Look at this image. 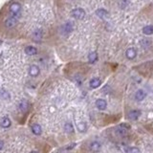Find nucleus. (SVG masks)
Listing matches in <instances>:
<instances>
[{
  "label": "nucleus",
  "mask_w": 153,
  "mask_h": 153,
  "mask_svg": "<svg viewBox=\"0 0 153 153\" xmlns=\"http://www.w3.org/2000/svg\"><path fill=\"white\" fill-rule=\"evenodd\" d=\"M71 15L72 17L80 20V19H83L84 16H85V11L82 9V8H76V9L71 11Z\"/></svg>",
  "instance_id": "1"
},
{
  "label": "nucleus",
  "mask_w": 153,
  "mask_h": 153,
  "mask_svg": "<svg viewBox=\"0 0 153 153\" xmlns=\"http://www.w3.org/2000/svg\"><path fill=\"white\" fill-rule=\"evenodd\" d=\"M37 53V50L34 46H27L25 48V54L28 56H34Z\"/></svg>",
  "instance_id": "14"
},
{
  "label": "nucleus",
  "mask_w": 153,
  "mask_h": 153,
  "mask_svg": "<svg viewBox=\"0 0 153 153\" xmlns=\"http://www.w3.org/2000/svg\"><path fill=\"white\" fill-rule=\"evenodd\" d=\"M31 153H38V152H36V151H32Z\"/></svg>",
  "instance_id": "26"
},
{
  "label": "nucleus",
  "mask_w": 153,
  "mask_h": 153,
  "mask_svg": "<svg viewBox=\"0 0 153 153\" xmlns=\"http://www.w3.org/2000/svg\"><path fill=\"white\" fill-rule=\"evenodd\" d=\"M145 96H147V94H145V92L144 90H138L136 92V94H135V99L138 102H142L143 99L145 98Z\"/></svg>",
  "instance_id": "11"
},
{
  "label": "nucleus",
  "mask_w": 153,
  "mask_h": 153,
  "mask_svg": "<svg viewBox=\"0 0 153 153\" xmlns=\"http://www.w3.org/2000/svg\"><path fill=\"white\" fill-rule=\"evenodd\" d=\"M40 73V69L37 65H31L29 68V75L32 76H37Z\"/></svg>",
  "instance_id": "5"
},
{
  "label": "nucleus",
  "mask_w": 153,
  "mask_h": 153,
  "mask_svg": "<svg viewBox=\"0 0 153 153\" xmlns=\"http://www.w3.org/2000/svg\"><path fill=\"white\" fill-rule=\"evenodd\" d=\"M31 130H32V132L34 134V135H40L41 132H42V128L39 124H34L32 126H31Z\"/></svg>",
  "instance_id": "10"
},
{
  "label": "nucleus",
  "mask_w": 153,
  "mask_h": 153,
  "mask_svg": "<svg viewBox=\"0 0 153 153\" xmlns=\"http://www.w3.org/2000/svg\"><path fill=\"white\" fill-rule=\"evenodd\" d=\"M98 60V54L96 52H91L88 56V61L90 63H95Z\"/></svg>",
  "instance_id": "18"
},
{
  "label": "nucleus",
  "mask_w": 153,
  "mask_h": 153,
  "mask_svg": "<svg viewBox=\"0 0 153 153\" xmlns=\"http://www.w3.org/2000/svg\"><path fill=\"white\" fill-rule=\"evenodd\" d=\"M101 84H102V80L99 78H94L90 80V87L93 88V89H96V88L99 87Z\"/></svg>",
  "instance_id": "9"
},
{
  "label": "nucleus",
  "mask_w": 153,
  "mask_h": 153,
  "mask_svg": "<svg viewBox=\"0 0 153 153\" xmlns=\"http://www.w3.org/2000/svg\"><path fill=\"white\" fill-rule=\"evenodd\" d=\"M64 131L68 134H72V133L75 132L74 126H73L71 122H66V124H64Z\"/></svg>",
  "instance_id": "17"
},
{
  "label": "nucleus",
  "mask_w": 153,
  "mask_h": 153,
  "mask_svg": "<svg viewBox=\"0 0 153 153\" xmlns=\"http://www.w3.org/2000/svg\"><path fill=\"white\" fill-rule=\"evenodd\" d=\"M73 30H74V25H73V23L68 21L66 22L65 24H63L61 26V33L63 34H68L73 32Z\"/></svg>",
  "instance_id": "2"
},
{
  "label": "nucleus",
  "mask_w": 153,
  "mask_h": 153,
  "mask_svg": "<svg viewBox=\"0 0 153 153\" xmlns=\"http://www.w3.org/2000/svg\"><path fill=\"white\" fill-rule=\"evenodd\" d=\"M125 56H126V57H127L128 59H134L136 57V56H137L136 50L134 48L127 49V50H126V52H125Z\"/></svg>",
  "instance_id": "8"
},
{
  "label": "nucleus",
  "mask_w": 153,
  "mask_h": 153,
  "mask_svg": "<svg viewBox=\"0 0 153 153\" xmlns=\"http://www.w3.org/2000/svg\"><path fill=\"white\" fill-rule=\"evenodd\" d=\"M143 33L147 36H150L153 34V25H147L143 28Z\"/></svg>",
  "instance_id": "20"
},
{
  "label": "nucleus",
  "mask_w": 153,
  "mask_h": 153,
  "mask_svg": "<svg viewBox=\"0 0 153 153\" xmlns=\"http://www.w3.org/2000/svg\"><path fill=\"white\" fill-rule=\"evenodd\" d=\"M20 10H21V6H20V4L17 3V2H14L10 6V11H11V14H14L13 16H14V17L17 16V15L19 14Z\"/></svg>",
  "instance_id": "3"
},
{
  "label": "nucleus",
  "mask_w": 153,
  "mask_h": 153,
  "mask_svg": "<svg viewBox=\"0 0 153 153\" xmlns=\"http://www.w3.org/2000/svg\"><path fill=\"white\" fill-rule=\"evenodd\" d=\"M96 14H97L99 18H106L108 16V11L104 9H99L96 11Z\"/></svg>",
  "instance_id": "16"
},
{
  "label": "nucleus",
  "mask_w": 153,
  "mask_h": 153,
  "mask_svg": "<svg viewBox=\"0 0 153 153\" xmlns=\"http://www.w3.org/2000/svg\"><path fill=\"white\" fill-rule=\"evenodd\" d=\"M42 36H43V32H42V30H40V29H37L33 33V38L36 41L41 40Z\"/></svg>",
  "instance_id": "12"
},
{
  "label": "nucleus",
  "mask_w": 153,
  "mask_h": 153,
  "mask_svg": "<svg viewBox=\"0 0 153 153\" xmlns=\"http://www.w3.org/2000/svg\"><path fill=\"white\" fill-rule=\"evenodd\" d=\"M0 96H1V97H2V99H10V95H9V93H8V92L5 91V90H2L1 92H0Z\"/></svg>",
  "instance_id": "23"
},
{
  "label": "nucleus",
  "mask_w": 153,
  "mask_h": 153,
  "mask_svg": "<svg viewBox=\"0 0 153 153\" xmlns=\"http://www.w3.org/2000/svg\"><path fill=\"white\" fill-rule=\"evenodd\" d=\"M142 112L140 110H131L128 114V118L132 121H136L139 119V117H141Z\"/></svg>",
  "instance_id": "6"
},
{
  "label": "nucleus",
  "mask_w": 153,
  "mask_h": 153,
  "mask_svg": "<svg viewBox=\"0 0 153 153\" xmlns=\"http://www.w3.org/2000/svg\"><path fill=\"white\" fill-rule=\"evenodd\" d=\"M127 4H128V1H127V0H122V1L121 2V5H122V9H124V8L126 6V5H127Z\"/></svg>",
  "instance_id": "24"
},
{
  "label": "nucleus",
  "mask_w": 153,
  "mask_h": 153,
  "mask_svg": "<svg viewBox=\"0 0 153 153\" xmlns=\"http://www.w3.org/2000/svg\"><path fill=\"white\" fill-rule=\"evenodd\" d=\"M124 150L126 153H141L140 149L137 148V147H127L124 148Z\"/></svg>",
  "instance_id": "22"
},
{
  "label": "nucleus",
  "mask_w": 153,
  "mask_h": 153,
  "mask_svg": "<svg viewBox=\"0 0 153 153\" xmlns=\"http://www.w3.org/2000/svg\"><path fill=\"white\" fill-rule=\"evenodd\" d=\"M18 108L20 111H22V112H26V111H28V108H29V103L28 102L26 101H21L20 102L18 103Z\"/></svg>",
  "instance_id": "15"
},
{
  "label": "nucleus",
  "mask_w": 153,
  "mask_h": 153,
  "mask_svg": "<svg viewBox=\"0 0 153 153\" xmlns=\"http://www.w3.org/2000/svg\"><path fill=\"white\" fill-rule=\"evenodd\" d=\"M90 149L94 152L99 151V149H101V144H99V142H93V143H91L90 144Z\"/></svg>",
  "instance_id": "19"
},
{
  "label": "nucleus",
  "mask_w": 153,
  "mask_h": 153,
  "mask_svg": "<svg viewBox=\"0 0 153 153\" xmlns=\"http://www.w3.org/2000/svg\"><path fill=\"white\" fill-rule=\"evenodd\" d=\"M96 106H97V108L99 110H104L107 106V102H105V99H99L96 101Z\"/></svg>",
  "instance_id": "7"
},
{
  "label": "nucleus",
  "mask_w": 153,
  "mask_h": 153,
  "mask_svg": "<svg viewBox=\"0 0 153 153\" xmlns=\"http://www.w3.org/2000/svg\"><path fill=\"white\" fill-rule=\"evenodd\" d=\"M3 147H4V142L0 140V150H1Z\"/></svg>",
  "instance_id": "25"
},
{
  "label": "nucleus",
  "mask_w": 153,
  "mask_h": 153,
  "mask_svg": "<svg viewBox=\"0 0 153 153\" xmlns=\"http://www.w3.org/2000/svg\"><path fill=\"white\" fill-rule=\"evenodd\" d=\"M11 124V120L8 117H4L2 118V120L0 121V125L2 126L3 128H8V127H10Z\"/></svg>",
  "instance_id": "13"
},
{
  "label": "nucleus",
  "mask_w": 153,
  "mask_h": 153,
  "mask_svg": "<svg viewBox=\"0 0 153 153\" xmlns=\"http://www.w3.org/2000/svg\"><path fill=\"white\" fill-rule=\"evenodd\" d=\"M16 24H17V19L14 16H11L9 18H7L5 21V26L7 28H14V27L16 26Z\"/></svg>",
  "instance_id": "4"
},
{
  "label": "nucleus",
  "mask_w": 153,
  "mask_h": 153,
  "mask_svg": "<svg viewBox=\"0 0 153 153\" xmlns=\"http://www.w3.org/2000/svg\"><path fill=\"white\" fill-rule=\"evenodd\" d=\"M76 126H78V129H79V132H85L87 130V124L84 122H79V124H76Z\"/></svg>",
  "instance_id": "21"
}]
</instances>
